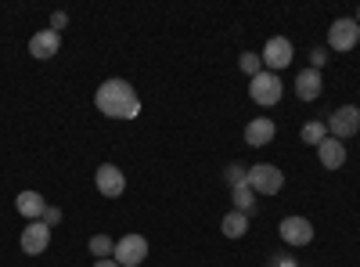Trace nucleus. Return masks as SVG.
<instances>
[{"mask_svg": "<svg viewBox=\"0 0 360 267\" xmlns=\"http://www.w3.org/2000/svg\"><path fill=\"white\" fill-rule=\"evenodd\" d=\"M86 249H90V256H94V260H112L115 239H112V235H94V239L86 242Z\"/></svg>", "mask_w": 360, "mask_h": 267, "instance_id": "obj_18", "label": "nucleus"}, {"mask_svg": "<svg viewBox=\"0 0 360 267\" xmlns=\"http://www.w3.org/2000/svg\"><path fill=\"white\" fill-rule=\"evenodd\" d=\"M62 47V33H54V29H40V33L29 40V54L37 58V62H51Z\"/></svg>", "mask_w": 360, "mask_h": 267, "instance_id": "obj_11", "label": "nucleus"}, {"mask_svg": "<svg viewBox=\"0 0 360 267\" xmlns=\"http://www.w3.org/2000/svg\"><path fill=\"white\" fill-rule=\"evenodd\" d=\"M324 62H328V51H324V47H314V51H310V69H317V73H321V66H324Z\"/></svg>", "mask_w": 360, "mask_h": 267, "instance_id": "obj_23", "label": "nucleus"}, {"mask_svg": "<svg viewBox=\"0 0 360 267\" xmlns=\"http://www.w3.org/2000/svg\"><path fill=\"white\" fill-rule=\"evenodd\" d=\"M238 66H242V73H245L249 80L263 73V62H259V54H256V51H245L242 58H238Z\"/></svg>", "mask_w": 360, "mask_h": 267, "instance_id": "obj_21", "label": "nucleus"}, {"mask_svg": "<svg viewBox=\"0 0 360 267\" xmlns=\"http://www.w3.org/2000/svg\"><path fill=\"white\" fill-rule=\"evenodd\" d=\"M292 58H295V47H292L288 37H270V40L263 44V51H259V62H263L266 73H281V69H288V66H292Z\"/></svg>", "mask_w": 360, "mask_h": 267, "instance_id": "obj_3", "label": "nucleus"}, {"mask_svg": "<svg viewBox=\"0 0 360 267\" xmlns=\"http://www.w3.org/2000/svg\"><path fill=\"white\" fill-rule=\"evenodd\" d=\"M317 159H321L324 170H342V166H346V144H342L339 137L328 134V137L317 144Z\"/></svg>", "mask_w": 360, "mask_h": 267, "instance_id": "obj_13", "label": "nucleus"}, {"mask_svg": "<svg viewBox=\"0 0 360 267\" xmlns=\"http://www.w3.org/2000/svg\"><path fill=\"white\" fill-rule=\"evenodd\" d=\"M356 22H360V8H356Z\"/></svg>", "mask_w": 360, "mask_h": 267, "instance_id": "obj_27", "label": "nucleus"}, {"mask_svg": "<svg viewBox=\"0 0 360 267\" xmlns=\"http://www.w3.org/2000/svg\"><path fill=\"white\" fill-rule=\"evenodd\" d=\"M51 29H54V33L69 29V15H65V11H54V15H51Z\"/></svg>", "mask_w": 360, "mask_h": 267, "instance_id": "obj_24", "label": "nucleus"}, {"mask_svg": "<svg viewBox=\"0 0 360 267\" xmlns=\"http://www.w3.org/2000/svg\"><path fill=\"white\" fill-rule=\"evenodd\" d=\"M94 267H119L115 260H94Z\"/></svg>", "mask_w": 360, "mask_h": 267, "instance_id": "obj_26", "label": "nucleus"}, {"mask_svg": "<svg viewBox=\"0 0 360 267\" xmlns=\"http://www.w3.org/2000/svg\"><path fill=\"white\" fill-rule=\"evenodd\" d=\"M94 181H98V192L105 199H119V195L127 192V173L119 170L115 163H101L98 173H94Z\"/></svg>", "mask_w": 360, "mask_h": 267, "instance_id": "obj_9", "label": "nucleus"}, {"mask_svg": "<svg viewBox=\"0 0 360 267\" xmlns=\"http://www.w3.org/2000/svg\"><path fill=\"white\" fill-rule=\"evenodd\" d=\"M281 94H285V83H281V76L278 73H259V76H252L249 80V98L256 101V105H263V108H270V105H278L281 101Z\"/></svg>", "mask_w": 360, "mask_h": 267, "instance_id": "obj_2", "label": "nucleus"}, {"mask_svg": "<svg viewBox=\"0 0 360 267\" xmlns=\"http://www.w3.org/2000/svg\"><path fill=\"white\" fill-rule=\"evenodd\" d=\"M224 181H227L231 188L245 185V181H249V166H242V163H231V166L224 170Z\"/></svg>", "mask_w": 360, "mask_h": 267, "instance_id": "obj_20", "label": "nucleus"}, {"mask_svg": "<svg viewBox=\"0 0 360 267\" xmlns=\"http://www.w3.org/2000/svg\"><path fill=\"white\" fill-rule=\"evenodd\" d=\"M47 246H51V228H47L44 221H29V224L22 228V253L40 256Z\"/></svg>", "mask_w": 360, "mask_h": 267, "instance_id": "obj_10", "label": "nucleus"}, {"mask_svg": "<svg viewBox=\"0 0 360 267\" xmlns=\"http://www.w3.org/2000/svg\"><path fill=\"white\" fill-rule=\"evenodd\" d=\"M94 105L101 116H108V120H137L141 116V98L134 91V83L127 80H105L98 91H94Z\"/></svg>", "mask_w": 360, "mask_h": 267, "instance_id": "obj_1", "label": "nucleus"}, {"mask_svg": "<svg viewBox=\"0 0 360 267\" xmlns=\"http://www.w3.org/2000/svg\"><path fill=\"white\" fill-rule=\"evenodd\" d=\"M15 210H18L25 221H44L47 199H44L40 192H18V199H15Z\"/></svg>", "mask_w": 360, "mask_h": 267, "instance_id": "obj_15", "label": "nucleus"}, {"mask_svg": "<svg viewBox=\"0 0 360 267\" xmlns=\"http://www.w3.org/2000/svg\"><path fill=\"white\" fill-rule=\"evenodd\" d=\"M356 130H360V108L356 105H342V108H335L332 116H328V134H332V137L346 141Z\"/></svg>", "mask_w": 360, "mask_h": 267, "instance_id": "obj_7", "label": "nucleus"}, {"mask_svg": "<svg viewBox=\"0 0 360 267\" xmlns=\"http://www.w3.org/2000/svg\"><path fill=\"white\" fill-rule=\"evenodd\" d=\"M266 267H295V260L288 253H274V256L266 260Z\"/></svg>", "mask_w": 360, "mask_h": 267, "instance_id": "obj_25", "label": "nucleus"}, {"mask_svg": "<svg viewBox=\"0 0 360 267\" xmlns=\"http://www.w3.org/2000/svg\"><path fill=\"white\" fill-rule=\"evenodd\" d=\"M299 137H303V144H314V148H317V144L328 137V123H324V120H310V123H303Z\"/></svg>", "mask_w": 360, "mask_h": 267, "instance_id": "obj_19", "label": "nucleus"}, {"mask_svg": "<svg viewBox=\"0 0 360 267\" xmlns=\"http://www.w3.org/2000/svg\"><path fill=\"white\" fill-rule=\"evenodd\" d=\"M360 44V22L356 18H335L328 25V47L332 51H353Z\"/></svg>", "mask_w": 360, "mask_h": 267, "instance_id": "obj_6", "label": "nucleus"}, {"mask_svg": "<svg viewBox=\"0 0 360 267\" xmlns=\"http://www.w3.org/2000/svg\"><path fill=\"white\" fill-rule=\"evenodd\" d=\"M231 195H234V210L245 213V217H252V210H256V192L249 188V181L238 185V188H231Z\"/></svg>", "mask_w": 360, "mask_h": 267, "instance_id": "obj_17", "label": "nucleus"}, {"mask_svg": "<svg viewBox=\"0 0 360 267\" xmlns=\"http://www.w3.org/2000/svg\"><path fill=\"white\" fill-rule=\"evenodd\" d=\"M274 137H278V127H274V120H266V116H256V120L245 123V144L249 148H263Z\"/></svg>", "mask_w": 360, "mask_h": 267, "instance_id": "obj_12", "label": "nucleus"}, {"mask_svg": "<svg viewBox=\"0 0 360 267\" xmlns=\"http://www.w3.org/2000/svg\"><path fill=\"white\" fill-rule=\"evenodd\" d=\"M44 224L54 231L58 224H62V210H58V206H47V210H44Z\"/></svg>", "mask_w": 360, "mask_h": 267, "instance_id": "obj_22", "label": "nucleus"}, {"mask_svg": "<svg viewBox=\"0 0 360 267\" xmlns=\"http://www.w3.org/2000/svg\"><path fill=\"white\" fill-rule=\"evenodd\" d=\"M321 87H324V80H321L317 69L295 73V98H299V101H317V98H321Z\"/></svg>", "mask_w": 360, "mask_h": 267, "instance_id": "obj_14", "label": "nucleus"}, {"mask_svg": "<svg viewBox=\"0 0 360 267\" xmlns=\"http://www.w3.org/2000/svg\"><path fill=\"white\" fill-rule=\"evenodd\" d=\"M249 188L256 195H278L285 188V173L274 163H256L249 166Z\"/></svg>", "mask_w": 360, "mask_h": 267, "instance_id": "obj_4", "label": "nucleus"}, {"mask_svg": "<svg viewBox=\"0 0 360 267\" xmlns=\"http://www.w3.org/2000/svg\"><path fill=\"white\" fill-rule=\"evenodd\" d=\"M112 260L119 267H141L148 260V239H144V235H123V239H115Z\"/></svg>", "mask_w": 360, "mask_h": 267, "instance_id": "obj_5", "label": "nucleus"}, {"mask_svg": "<svg viewBox=\"0 0 360 267\" xmlns=\"http://www.w3.org/2000/svg\"><path fill=\"white\" fill-rule=\"evenodd\" d=\"M278 231H281V242L285 246H295V249H303V246L314 242V224L307 217H285L278 224Z\"/></svg>", "mask_w": 360, "mask_h": 267, "instance_id": "obj_8", "label": "nucleus"}, {"mask_svg": "<svg viewBox=\"0 0 360 267\" xmlns=\"http://www.w3.org/2000/svg\"><path fill=\"white\" fill-rule=\"evenodd\" d=\"M220 231L227 235V239H245V231H249V217H245V213H238V210H231V213L224 217Z\"/></svg>", "mask_w": 360, "mask_h": 267, "instance_id": "obj_16", "label": "nucleus"}]
</instances>
